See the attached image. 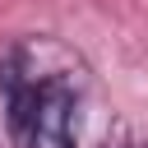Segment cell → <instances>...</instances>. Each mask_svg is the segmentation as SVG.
<instances>
[{
    "label": "cell",
    "mask_w": 148,
    "mask_h": 148,
    "mask_svg": "<svg viewBox=\"0 0 148 148\" xmlns=\"http://www.w3.org/2000/svg\"><path fill=\"white\" fill-rule=\"evenodd\" d=\"M23 148H74V88L65 79H51L37 88V106L23 130Z\"/></svg>",
    "instance_id": "6da1fadb"
}]
</instances>
